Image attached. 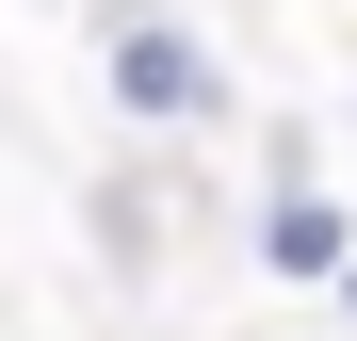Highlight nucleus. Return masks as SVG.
<instances>
[{
  "instance_id": "obj_1",
  "label": "nucleus",
  "mask_w": 357,
  "mask_h": 341,
  "mask_svg": "<svg viewBox=\"0 0 357 341\" xmlns=\"http://www.w3.org/2000/svg\"><path fill=\"white\" fill-rule=\"evenodd\" d=\"M130 114H211V49H178V33H130Z\"/></svg>"
}]
</instances>
